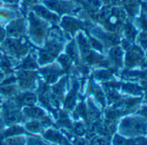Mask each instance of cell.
<instances>
[{"mask_svg":"<svg viewBox=\"0 0 147 145\" xmlns=\"http://www.w3.org/2000/svg\"><path fill=\"white\" fill-rule=\"evenodd\" d=\"M34 11L35 12L41 17H42L43 19L49 21V22H53V23H56L59 21V17L58 16L53 14L52 12H50L49 10H47L46 8L41 6V5H36L34 7Z\"/></svg>","mask_w":147,"mask_h":145,"instance_id":"cell-5","label":"cell"},{"mask_svg":"<svg viewBox=\"0 0 147 145\" xmlns=\"http://www.w3.org/2000/svg\"><path fill=\"white\" fill-rule=\"evenodd\" d=\"M3 118L6 124L12 125L14 124L23 121V115L16 108V105L14 103L13 105H8L5 106Z\"/></svg>","mask_w":147,"mask_h":145,"instance_id":"cell-1","label":"cell"},{"mask_svg":"<svg viewBox=\"0 0 147 145\" xmlns=\"http://www.w3.org/2000/svg\"><path fill=\"white\" fill-rule=\"evenodd\" d=\"M36 101V95H34L33 93H25L20 97H18L15 99V105H29V106H32Z\"/></svg>","mask_w":147,"mask_h":145,"instance_id":"cell-6","label":"cell"},{"mask_svg":"<svg viewBox=\"0 0 147 145\" xmlns=\"http://www.w3.org/2000/svg\"><path fill=\"white\" fill-rule=\"evenodd\" d=\"M140 23L142 25V28L144 30H147V17L145 15H142V17L140 18Z\"/></svg>","mask_w":147,"mask_h":145,"instance_id":"cell-19","label":"cell"},{"mask_svg":"<svg viewBox=\"0 0 147 145\" xmlns=\"http://www.w3.org/2000/svg\"><path fill=\"white\" fill-rule=\"evenodd\" d=\"M28 145H46L39 138H30L28 141Z\"/></svg>","mask_w":147,"mask_h":145,"instance_id":"cell-16","label":"cell"},{"mask_svg":"<svg viewBox=\"0 0 147 145\" xmlns=\"http://www.w3.org/2000/svg\"><path fill=\"white\" fill-rule=\"evenodd\" d=\"M24 113L26 117L31 119H41L44 117V112L42 109L38 107H26L24 109Z\"/></svg>","mask_w":147,"mask_h":145,"instance_id":"cell-8","label":"cell"},{"mask_svg":"<svg viewBox=\"0 0 147 145\" xmlns=\"http://www.w3.org/2000/svg\"><path fill=\"white\" fill-rule=\"evenodd\" d=\"M146 99H147V95H146Z\"/></svg>","mask_w":147,"mask_h":145,"instance_id":"cell-23","label":"cell"},{"mask_svg":"<svg viewBox=\"0 0 147 145\" xmlns=\"http://www.w3.org/2000/svg\"><path fill=\"white\" fill-rule=\"evenodd\" d=\"M30 33L33 36L37 38H42L44 36L47 30L46 23H44L39 17H36L33 13H30Z\"/></svg>","mask_w":147,"mask_h":145,"instance_id":"cell-2","label":"cell"},{"mask_svg":"<svg viewBox=\"0 0 147 145\" xmlns=\"http://www.w3.org/2000/svg\"><path fill=\"white\" fill-rule=\"evenodd\" d=\"M26 129L31 132H39L42 129V125L38 121H32L26 124Z\"/></svg>","mask_w":147,"mask_h":145,"instance_id":"cell-11","label":"cell"},{"mask_svg":"<svg viewBox=\"0 0 147 145\" xmlns=\"http://www.w3.org/2000/svg\"><path fill=\"white\" fill-rule=\"evenodd\" d=\"M6 145H24L25 141L24 137H13V138H9L6 142Z\"/></svg>","mask_w":147,"mask_h":145,"instance_id":"cell-12","label":"cell"},{"mask_svg":"<svg viewBox=\"0 0 147 145\" xmlns=\"http://www.w3.org/2000/svg\"><path fill=\"white\" fill-rule=\"evenodd\" d=\"M2 36H4V30H3L2 27L0 26V37H2Z\"/></svg>","mask_w":147,"mask_h":145,"instance_id":"cell-21","label":"cell"},{"mask_svg":"<svg viewBox=\"0 0 147 145\" xmlns=\"http://www.w3.org/2000/svg\"><path fill=\"white\" fill-rule=\"evenodd\" d=\"M139 42L144 48H147V32H144L141 34L139 37Z\"/></svg>","mask_w":147,"mask_h":145,"instance_id":"cell-17","label":"cell"},{"mask_svg":"<svg viewBox=\"0 0 147 145\" xmlns=\"http://www.w3.org/2000/svg\"><path fill=\"white\" fill-rule=\"evenodd\" d=\"M124 4L126 10L131 15H134L137 13V9H138L137 0H124Z\"/></svg>","mask_w":147,"mask_h":145,"instance_id":"cell-10","label":"cell"},{"mask_svg":"<svg viewBox=\"0 0 147 145\" xmlns=\"http://www.w3.org/2000/svg\"><path fill=\"white\" fill-rule=\"evenodd\" d=\"M2 77H3V75H2V72H0V81L2 80Z\"/></svg>","mask_w":147,"mask_h":145,"instance_id":"cell-22","label":"cell"},{"mask_svg":"<svg viewBox=\"0 0 147 145\" xmlns=\"http://www.w3.org/2000/svg\"><path fill=\"white\" fill-rule=\"evenodd\" d=\"M72 128L74 131H75V133L78 136H82L85 133V128L82 123H76Z\"/></svg>","mask_w":147,"mask_h":145,"instance_id":"cell-14","label":"cell"},{"mask_svg":"<svg viewBox=\"0 0 147 145\" xmlns=\"http://www.w3.org/2000/svg\"><path fill=\"white\" fill-rule=\"evenodd\" d=\"M16 92V88L11 87V86H7V87H0V93H2L4 95L10 96L14 94Z\"/></svg>","mask_w":147,"mask_h":145,"instance_id":"cell-13","label":"cell"},{"mask_svg":"<svg viewBox=\"0 0 147 145\" xmlns=\"http://www.w3.org/2000/svg\"><path fill=\"white\" fill-rule=\"evenodd\" d=\"M125 35L127 36V38L129 39H133L134 36H135V30L134 28L132 27L131 24L128 23L126 24L125 28Z\"/></svg>","mask_w":147,"mask_h":145,"instance_id":"cell-15","label":"cell"},{"mask_svg":"<svg viewBox=\"0 0 147 145\" xmlns=\"http://www.w3.org/2000/svg\"><path fill=\"white\" fill-rule=\"evenodd\" d=\"M74 143L76 145H88V143L87 142L86 140H84L82 138H77V137L74 140Z\"/></svg>","mask_w":147,"mask_h":145,"instance_id":"cell-20","label":"cell"},{"mask_svg":"<svg viewBox=\"0 0 147 145\" xmlns=\"http://www.w3.org/2000/svg\"><path fill=\"white\" fill-rule=\"evenodd\" d=\"M93 145H108L107 142L101 137H97L93 140Z\"/></svg>","mask_w":147,"mask_h":145,"instance_id":"cell-18","label":"cell"},{"mask_svg":"<svg viewBox=\"0 0 147 145\" xmlns=\"http://www.w3.org/2000/svg\"><path fill=\"white\" fill-rule=\"evenodd\" d=\"M82 23L80 21L72 17H64L61 23V26L68 31H75L76 30H79L82 28Z\"/></svg>","mask_w":147,"mask_h":145,"instance_id":"cell-7","label":"cell"},{"mask_svg":"<svg viewBox=\"0 0 147 145\" xmlns=\"http://www.w3.org/2000/svg\"><path fill=\"white\" fill-rule=\"evenodd\" d=\"M44 137L49 141L55 142H58V143H61L62 141L64 140V137L56 130H49L48 131H46L44 133Z\"/></svg>","mask_w":147,"mask_h":145,"instance_id":"cell-9","label":"cell"},{"mask_svg":"<svg viewBox=\"0 0 147 145\" xmlns=\"http://www.w3.org/2000/svg\"><path fill=\"white\" fill-rule=\"evenodd\" d=\"M7 32L10 36L18 37L24 32V23L22 19L16 20L12 22L7 27Z\"/></svg>","mask_w":147,"mask_h":145,"instance_id":"cell-4","label":"cell"},{"mask_svg":"<svg viewBox=\"0 0 147 145\" xmlns=\"http://www.w3.org/2000/svg\"><path fill=\"white\" fill-rule=\"evenodd\" d=\"M44 3L49 9L59 13H66L73 10V5L69 2L63 1V0H48Z\"/></svg>","mask_w":147,"mask_h":145,"instance_id":"cell-3","label":"cell"}]
</instances>
